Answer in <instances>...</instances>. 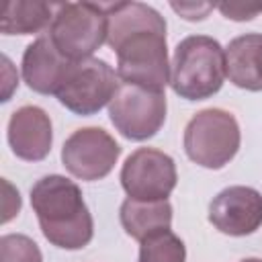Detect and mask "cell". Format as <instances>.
I'll return each mask as SVG.
<instances>
[{
	"label": "cell",
	"instance_id": "cell-1",
	"mask_svg": "<svg viewBox=\"0 0 262 262\" xmlns=\"http://www.w3.org/2000/svg\"><path fill=\"white\" fill-rule=\"evenodd\" d=\"M104 10L106 43L117 53L119 80L164 92L170 84L164 16L143 2L104 4Z\"/></svg>",
	"mask_w": 262,
	"mask_h": 262
},
{
	"label": "cell",
	"instance_id": "cell-2",
	"mask_svg": "<svg viewBox=\"0 0 262 262\" xmlns=\"http://www.w3.org/2000/svg\"><path fill=\"white\" fill-rule=\"evenodd\" d=\"M31 207L45 239L61 250H82L94 235V221L84 203L80 186L49 174L31 186Z\"/></svg>",
	"mask_w": 262,
	"mask_h": 262
},
{
	"label": "cell",
	"instance_id": "cell-3",
	"mask_svg": "<svg viewBox=\"0 0 262 262\" xmlns=\"http://www.w3.org/2000/svg\"><path fill=\"white\" fill-rule=\"evenodd\" d=\"M227 78L225 49L209 35L182 39L172 55L170 86L184 100H205L217 94Z\"/></svg>",
	"mask_w": 262,
	"mask_h": 262
},
{
	"label": "cell",
	"instance_id": "cell-4",
	"mask_svg": "<svg viewBox=\"0 0 262 262\" xmlns=\"http://www.w3.org/2000/svg\"><path fill=\"white\" fill-rule=\"evenodd\" d=\"M242 133L235 117L223 108H203L184 127L186 156L209 170L229 164L239 149Z\"/></svg>",
	"mask_w": 262,
	"mask_h": 262
},
{
	"label": "cell",
	"instance_id": "cell-5",
	"mask_svg": "<svg viewBox=\"0 0 262 262\" xmlns=\"http://www.w3.org/2000/svg\"><path fill=\"white\" fill-rule=\"evenodd\" d=\"M53 45L72 61L92 57L106 41V10L94 2L55 4L53 23L49 27Z\"/></svg>",
	"mask_w": 262,
	"mask_h": 262
},
{
	"label": "cell",
	"instance_id": "cell-6",
	"mask_svg": "<svg viewBox=\"0 0 262 262\" xmlns=\"http://www.w3.org/2000/svg\"><path fill=\"white\" fill-rule=\"evenodd\" d=\"M117 88L119 76L108 61L86 57L70 63L55 96L74 115L90 117L113 100Z\"/></svg>",
	"mask_w": 262,
	"mask_h": 262
},
{
	"label": "cell",
	"instance_id": "cell-7",
	"mask_svg": "<svg viewBox=\"0 0 262 262\" xmlns=\"http://www.w3.org/2000/svg\"><path fill=\"white\" fill-rule=\"evenodd\" d=\"M166 94L137 84L119 82V88L108 102V117L115 129L131 141L154 137L166 121Z\"/></svg>",
	"mask_w": 262,
	"mask_h": 262
},
{
	"label": "cell",
	"instance_id": "cell-8",
	"mask_svg": "<svg viewBox=\"0 0 262 262\" xmlns=\"http://www.w3.org/2000/svg\"><path fill=\"white\" fill-rule=\"evenodd\" d=\"M119 178L123 190L133 201H168L178 174L168 154L156 147H139L127 156Z\"/></svg>",
	"mask_w": 262,
	"mask_h": 262
},
{
	"label": "cell",
	"instance_id": "cell-9",
	"mask_svg": "<svg viewBox=\"0 0 262 262\" xmlns=\"http://www.w3.org/2000/svg\"><path fill=\"white\" fill-rule=\"evenodd\" d=\"M119 156L121 145L102 127L76 129L61 147V164L66 170L86 182L108 176Z\"/></svg>",
	"mask_w": 262,
	"mask_h": 262
},
{
	"label": "cell",
	"instance_id": "cell-10",
	"mask_svg": "<svg viewBox=\"0 0 262 262\" xmlns=\"http://www.w3.org/2000/svg\"><path fill=\"white\" fill-rule=\"evenodd\" d=\"M209 221L225 235H250L262 225V194L252 186H227L213 196Z\"/></svg>",
	"mask_w": 262,
	"mask_h": 262
},
{
	"label": "cell",
	"instance_id": "cell-11",
	"mask_svg": "<svg viewBox=\"0 0 262 262\" xmlns=\"http://www.w3.org/2000/svg\"><path fill=\"white\" fill-rule=\"evenodd\" d=\"M6 137L16 158L25 162H41L49 156L53 143L51 119L41 106L25 104L10 115Z\"/></svg>",
	"mask_w": 262,
	"mask_h": 262
},
{
	"label": "cell",
	"instance_id": "cell-12",
	"mask_svg": "<svg viewBox=\"0 0 262 262\" xmlns=\"http://www.w3.org/2000/svg\"><path fill=\"white\" fill-rule=\"evenodd\" d=\"M70 63L72 59L53 45L49 33H43L23 53V80L33 92L57 94Z\"/></svg>",
	"mask_w": 262,
	"mask_h": 262
},
{
	"label": "cell",
	"instance_id": "cell-13",
	"mask_svg": "<svg viewBox=\"0 0 262 262\" xmlns=\"http://www.w3.org/2000/svg\"><path fill=\"white\" fill-rule=\"evenodd\" d=\"M119 219L127 235L137 242L170 229L172 225V205L168 201H123L119 209Z\"/></svg>",
	"mask_w": 262,
	"mask_h": 262
},
{
	"label": "cell",
	"instance_id": "cell-14",
	"mask_svg": "<svg viewBox=\"0 0 262 262\" xmlns=\"http://www.w3.org/2000/svg\"><path fill=\"white\" fill-rule=\"evenodd\" d=\"M262 41L260 33H248L235 37L225 47V72L233 86L260 92V80L256 76V49Z\"/></svg>",
	"mask_w": 262,
	"mask_h": 262
},
{
	"label": "cell",
	"instance_id": "cell-15",
	"mask_svg": "<svg viewBox=\"0 0 262 262\" xmlns=\"http://www.w3.org/2000/svg\"><path fill=\"white\" fill-rule=\"evenodd\" d=\"M55 4L16 0L6 2L2 12V33L4 35H33L51 27Z\"/></svg>",
	"mask_w": 262,
	"mask_h": 262
},
{
	"label": "cell",
	"instance_id": "cell-16",
	"mask_svg": "<svg viewBox=\"0 0 262 262\" xmlns=\"http://www.w3.org/2000/svg\"><path fill=\"white\" fill-rule=\"evenodd\" d=\"M139 260L137 262H184L186 248L184 242L172 231H158L143 242H139Z\"/></svg>",
	"mask_w": 262,
	"mask_h": 262
},
{
	"label": "cell",
	"instance_id": "cell-17",
	"mask_svg": "<svg viewBox=\"0 0 262 262\" xmlns=\"http://www.w3.org/2000/svg\"><path fill=\"white\" fill-rule=\"evenodd\" d=\"M0 262H43V254L29 235L6 233L0 237Z\"/></svg>",
	"mask_w": 262,
	"mask_h": 262
},
{
	"label": "cell",
	"instance_id": "cell-18",
	"mask_svg": "<svg viewBox=\"0 0 262 262\" xmlns=\"http://www.w3.org/2000/svg\"><path fill=\"white\" fill-rule=\"evenodd\" d=\"M219 12L231 20H252L262 12V4H219Z\"/></svg>",
	"mask_w": 262,
	"mask_h": 262
},
{
	"label": "cell",
	"instance_id": "cell-19",
	"mask_svg": "<svg viewBox=\"0 0 262 262\" xmlns=\"http://www.w3.org/2000/svg\"><path fill=\"white\" fill-rule=\"evenodd\" d=\"M182 18L186 20H203L215 6L213 4H207V2H172L170 4Z\"/></svg>",
	"mask_w": 262,
	"mask_h": 262
},
{
	"label": "cell",
	"instance_id": "cell-20",
	"mask_svg": "<svg viewBox=\"0 0 262 262\" xmlns=\"http://www.w3.org/2000/svg\"><path fill=\"white\" fill-rule=\"evenodd\" d=\"M4 188H6V207H4V217H2V221L6 223V221H10L14 215H18V211H20V194H18V190H14L12 186H10V182H6L4 180Z\"/></svg>",
	"mask_w": 262,
	"mask_h": 262
},
{
	"label": "cell",
	"instance_id": "cell-21",
	"mask_svg": "<svg viewBox=\"0 0 262 262\" xmlns=\"http://www.w3.org/2000/svg\"><path fill=\"white\" fill-rule=\"evenodd\" d=\"M256 76H258L260 86H262V41H260V45L256 49Z\"/></svg>",
	"mask_w": 262,
	"mask_h": 262
},
{
	"label": "cell",
	"instance_id": "cell-22",
	"mask_svg": "<svg viewBox=\"0 0 262 262\" xmlns=\"http://www.w3.org/2000/svg\"><path fill=\"white\" fill-rule=\"evenodd\" d=\"M242 262H262V260L260 258H244Z\"/></svg>",
	"mask_w": 262,
	"mask_h": 262
}]
</instances>
